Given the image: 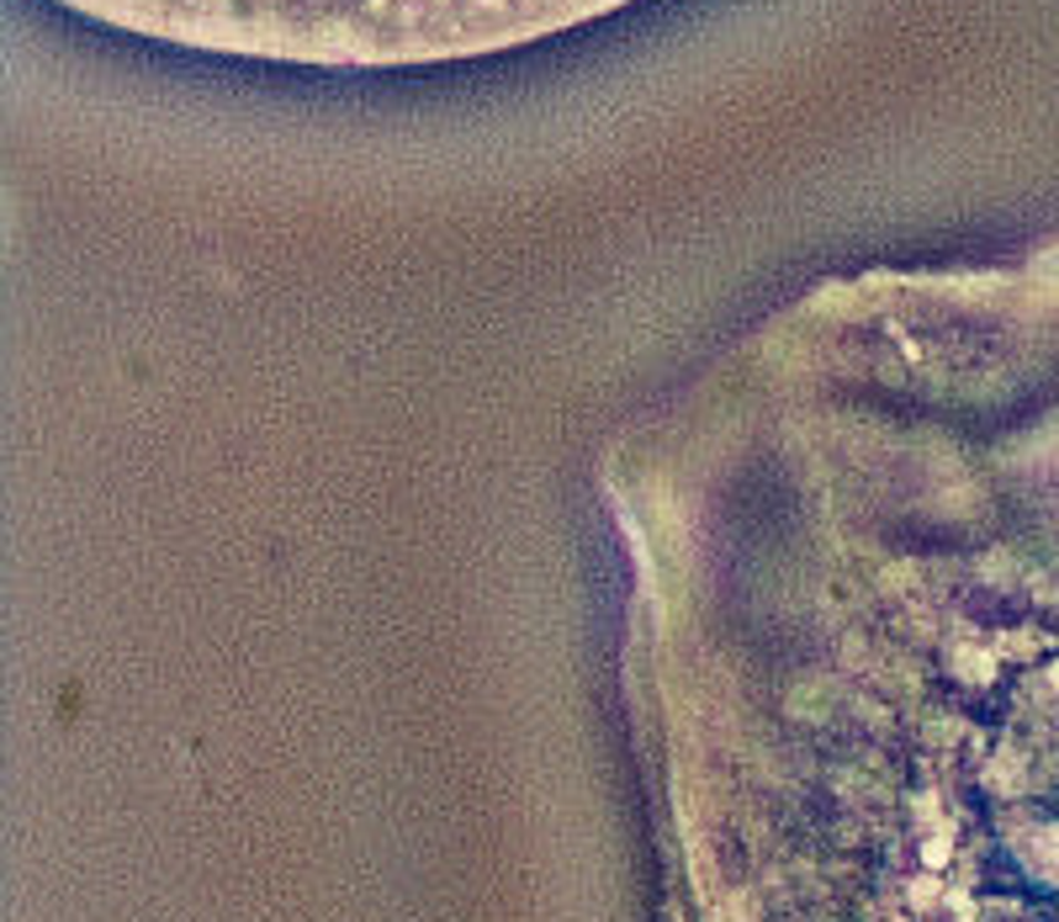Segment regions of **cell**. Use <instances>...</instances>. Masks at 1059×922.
I'll return each instance as SVG.
<instances>
[{
  "instance_id": "6da1fadb",
  "label": "cell",
  "mask_w": 1059,
  "mask_h": 922,
  "mask_svg": "<svg viewBox=\"0 0 1059 922\" xmlns=\"http://www.w3.org/2000/svg\"><path fill=\"white\" fill-rule=\"evenodd\" d=\"M85 17L160 43L313 59L413 64L456 59L588 22L626 0H64Z\"/></svg>"
}]
</instances>
